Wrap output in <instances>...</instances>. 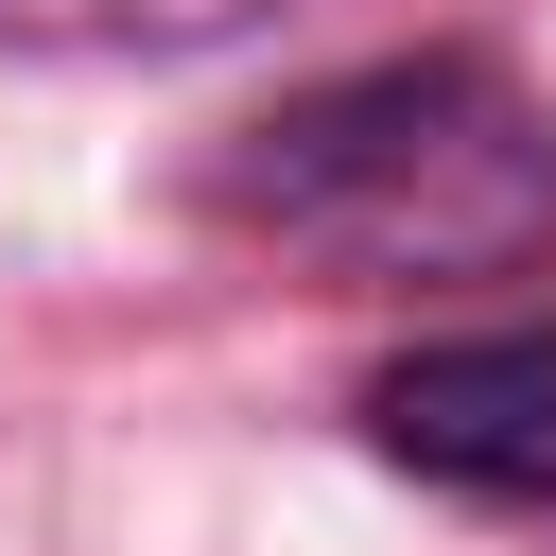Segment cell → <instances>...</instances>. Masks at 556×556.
I'll list each match as a JSON object with an SVG mask.
<instances>
[{
  "label": "cell",
  "instance_id": "cell-1",
  "mask_svg": "<svg viewBox=\"0 0 556 556\" xmlns=\"http://www.w3.org/2000/svg\"><path fill=\"white\" fill-rule=\"evenodd\" d=\"M208 226L313 278H521L556 243V104L486 52H382L208 156Z\"/></svg>",
  "mask_w": 556,
  "mask_h": 556
},
{
  "label": "cell",
  "instance_id": "cell-2",
  "mask_svg": "<svg viewBox=\"0 0 556 556\" xmlns=\"http://www.w3.org/2000/svg\"><path fill=\"white\" fill-rule=\"evenodd\" d=\"M365 452L452 486V504H504V521H556V313H504V330H452V348H400L365 382Z\"/></svg>",
  "mask_w": 556,
  "mask_h": 556
},
{
  "label": "cell",
  "instance_id": "cell-3",
  "mask_svg": "<svg viewBox=\"0 0 556 556\" xmlns=\"http://www.w3.org/2000/svg\"><path fill=\"white\" fill-rule=\"evenodd\" d=\"M261 0H0V35L17 52H208V35H243Z\"/></svg>",
  "mask_w": 556,
  "mask_h": 556
}]
</instances>
